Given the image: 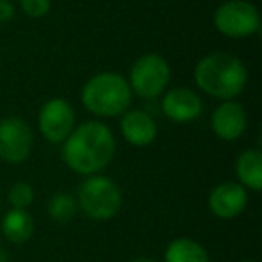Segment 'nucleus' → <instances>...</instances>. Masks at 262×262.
<instances>
[{
    "mask_svg": "<svg viewBox=\"0 0 262 262\" xmlns=\"http://www.w3.org/2000/svg\"><path fill=\"white\" fill-rule=\"evenodd\" d=\"M77 208L94 221H108L115 217L122 205V192L112 178L92 174L79 185Z\"/></svg>",
    "mask_w": 262,
    "mask_h": 262,
    "instance_id": "nucleus-4",
    "label": "nucleus"
},
{
    "mask_svg": "<svg viewBox=\"0 0 262 262\" xmlns=\"http://www.w3.org/2000/svg\"><path fill=\"white\" fill-rule=\"evenodd\" d=\"M120 133L133 147H146L155 142L158 126L153 117L144 110H127L120 119Z\"/></svg>",
    "mask_w": 262,
    "mask_h": 262,
    "instance_id": "nucleus-12",
    "label": "nucleus"
},
{
    "mask_svg": "<svg viewBox=\"0 0 262 262\" xmlns=\"http://www.w3.org/2000/svg\"><path fill=\"white\" fill-rule=\"evenodd\" d=\"M235 174L244 189L258 192L262 189V153L258 149H246L235 160Z\"/></svg>",
    "mask_w": 262,
    "mask_h": 262,
    "instance_id": "nucleus-13",
    "label": "nucleus"
},
{
    "mask_svg": "<svg viewBox=\"0 0 262 262\" xmlns=\"http://www.w3.org/2000/svg\"><path fill=\"white\" fill-rule=\"evenodd\" d=\"M248 205V190L239 182H223L212 189L208 208L219 219H233Z\"/></svg>",
    "mask_w": 262,
    "mask_h": 262,
    "instance_id": "nucleus-10",
    "label": "nucleus"
},
{
    "mask_svg": "<svg viewBox=\"0 0 262 262\" xmlns=\"http://www.w3.org/2000/svg\"><path fill=\"white\" fill-rule=\"evenodd\" d=\"M38 127L47 142L63 144L76 127V113L67 99L52 97L38 113Z\"/></svg>",
    "mask_w": 262,
    "mask_h": 262,
    "instance_id": "nucleus-7",
    "label": "nucleus"
},
{
    "mask_svg": "<svg viewBox=\"0 0 262 262\" xmlns=\"http://www.w3.org/2000/svg\"><path fill=\"white\" fill-rule=\"evenodd\" d=\"M214 27L223 36L248 38L260 31V15L248 0H226L215 9Z\"/></svg>",
    "mask_w": 262,
    "mask_h": 262,
    "instance_id": "nucleus-6",
    "label": "nucleus"
},
{
    "mask_svg": "<svg viewBox=\"0 0 262 262\" xmlns=\"http://www.w3.org/2000/svg\"><path fill=\"white\" fill-rule=\"evenodd\" d=\"M15 16V6L11 0H0V24H8Z\"/></svg>",
    "mask_w": 262,
    "mask_h": 262,
    "instance_id": "nucleus-19",
    "label": "nucleus"
},
{
    "mask_svg": "<svg viewBox=\"0 0 262 262\" xmlns=\"http://www.w3.org/2000/svg\"><path fill=\"white\" fill-rule=\"evenodd\" d=\"M47 212L56 223H69L77 212V201L69 192H56L49 200Z\"/></svg>",
    "mask_w": 262,
    "mask_h": 262,
    "instance_id": "nucleus-16",
    "label": "nucleus"
},
{
    "mask_svg": "<svg viewBox=\"0 0 262 262\" xmlns=\"http://www.w3.org/2000/svg\"><path fill=\"white\" fill-rule=\"evenodd\" d=\"M33 151V133L20 117L0 120V158L8 164H22Z\"/></svg>",
    "mask_w": 262,
    "mask_h": 262,
    "instance_id": "nucleus-8",
    "label": "nucleus"
},
{
    "mask_svg": "<svg viewBox=\"0 0 262 262\" xmlns=\"http://www.w3.org/2000/svg\"><path fill=\"white\" fill-rule=\"evenodd\" d=\"M8 200L13 208H24L26 210L34 201V190L27 182H16L11 185L8 192Z\"/></svg>",
    "mask_w": 262,
    "mask_h": 262,
    "instance_id": "nucleus-17",
    "label": "nucleus"
},
{
    "mask_svg": "<svg viewBox=\"0 0 262 262\" xmlns=\"http://www.w3.org/2000/svg\"><path fill=\"white\" fill-rule=\"evenodd\" d=\"M171 81V67L164 56L144 54L137 59L129 69V84L131 92L142 99H155L162 95Z\"/></svg>",
    "mask_w": 262,
    "mask_h": 262,
    "instance_id": "nucleus-5",
    "label": "nucleus"
},
{
    "mask_svg": "<svg viewBox=\"0 0 262 262\" xmlns=\"http://www.w3.org/2000/svg\"><path fill=\"white\" fill-rule=\"evenodd\" d=\"M115 135L101 120H88L74 127L63 142L67 167L83 176L99 174L115 157Z\"/></svg>",
    "mask_w": 262,
    "mask_h": 262,
    "instance_id": "nucleus-1",
    "label": "nucleus"
},
{
    "mask_svg": "<svg viewBox=\"0 0 262 262\" xmlns=\"http://www.w3.org/2000/svg\"><path fill=\"white\" fill-rule=\"evenodd\" d=\"M210 126L217 139L233 142L244 135L248 127L246 110L237 101H223L212 113Z\"/></svg>",
    "mask_w": 262,
    "mask_h": 262,
    "instance_id": "nucleus-9",
    "label": "nucleus"
},
{
    "mask_svg": "<svg viewBox=\"0 0 262 262\" xmlns=\"http://www.w3.org/2000/svg\"><path fill=\"white\" fill-rule=\"evenodd\" d=\"M2 232L8 241L15 244H22L33 237L34 233V219L24 208H11L2 219Z\"/></svg>",
    "mask_w": 262,
    "mask_h": 262,
    "instance_id": "nucleus-14",
    "label": "nucleus"
},
{
    "mask_svg": "<svg viewBox=\"0 0 262 262\" xmlns=\"http://www.w3.org/2000/svg\"><path fill=\"white\" fill-rule=\"evenodd\" d=\"M127 79L115 72H101L92 76L81 90L83 106L95 117H119L131 104Z\"/></svg>",
    "mask_w": 262,
    "mask_h": 262,
    "instance_id": "nucleus-3",
    "label": "nucleus"
},
{
    "mask_svg": "<svg viewBox=\"0 0 262 262\" xmlns=\"http://www.w3.org/2000/svg\"><path fill=\"white\" fill-rule=\"evenodd\" d=\"M164 262H210L208 253L198 241L178 237L165 248Z\"/></svg>",
    "mask_w": 262,
    "mask_h": 262,
    "instance_id": "nucleus-15",
    "label": "nucleus"
},
{
    "mask_svg": "<svg viewBox=\"0 0 262 262\" xmlns=\"http://www.w3.org/2000/svg\"><path fill=\"white\" fill-rule=\"evenodd\" d=\"M9 260V257H8V253H6L2 248H0V262H8Z\"/></svg>",
    "mask_w": 262,
    "mask_h": 262,
    "instance_id": "nucleus-20",
    "label": "nucleus"
},
{
    "mask_svg": "<svg viewBox=\"0 0 262 262\" xmlns=\"http://www.w3.org/2000/svg\"><path fill=\"white\" fill-rule=\"evenodd\" d=\"M162 112L172 122H192L203 112V101L190 88L176 86L164 95V99H162Z\"/></svg>",
    "mask_w": 262,
    "mask_h": 262,
    "instance_id": "nucleus-11",
    "label": "nucleus"
},
{
    "mask_svg": "<svg viewBox=\"0 0 262 262\" xmlns=\"http://www.w3.org/2000/svg\"><path fill=\"white\" fill-rule=\"evenodd\" d=\"M20 8L31 18H41L51 11V0H20Z\"/></svg>",
    "mask_w": 262,
    "mask_h": 262,
    "instance_id": "nucleus-18",
    "label": "nucleus"
},
{
    "mask_svg": "<svg viewBox=\"0 0 262 262\" xmlns=\"http://www.w3.org/2000/svg\"><path fill=\"white\" fill-rule=\"evenodd\" d=\"M241 262H255V260H241Z\"/></svg>",
    "mask_w": 262,
    "mask_h": 262,
    "instance_id": "nucleus-22",
    "label": "nucleus"
},
{
    "mask_svg": "<svg viewBox=\"0 0 262 262\" xmlns=\"http://www.w3.org/2000/svg\"><path fill=\"white\" fill-rule=\"evenodd\" d=\"M194 81L207 95L221 101H233L244 92L248 70L237 56L230 52H212L198 61Z\"/></svg>",
    "mask_w": 262,
    "mask_h": 262,
    "instance_id": "nucleus-2",
    "label": "nucleus"
},
{
    "mask_svg": "<svg viewBox=\"0 0 262 262\" xmlns=\"http://www.w3.org/2000/svg\"><path fill=\"white\" fill-rule=\"evenodd\" d=\"M131 262H158V260H153V258H137V260H131Z\"/></svg>",
    "mask_w": 262,
    "mask_h": 262,
    "instance_id": "nucleus-21",
    "label": "nucleus"
}]
</instances>
